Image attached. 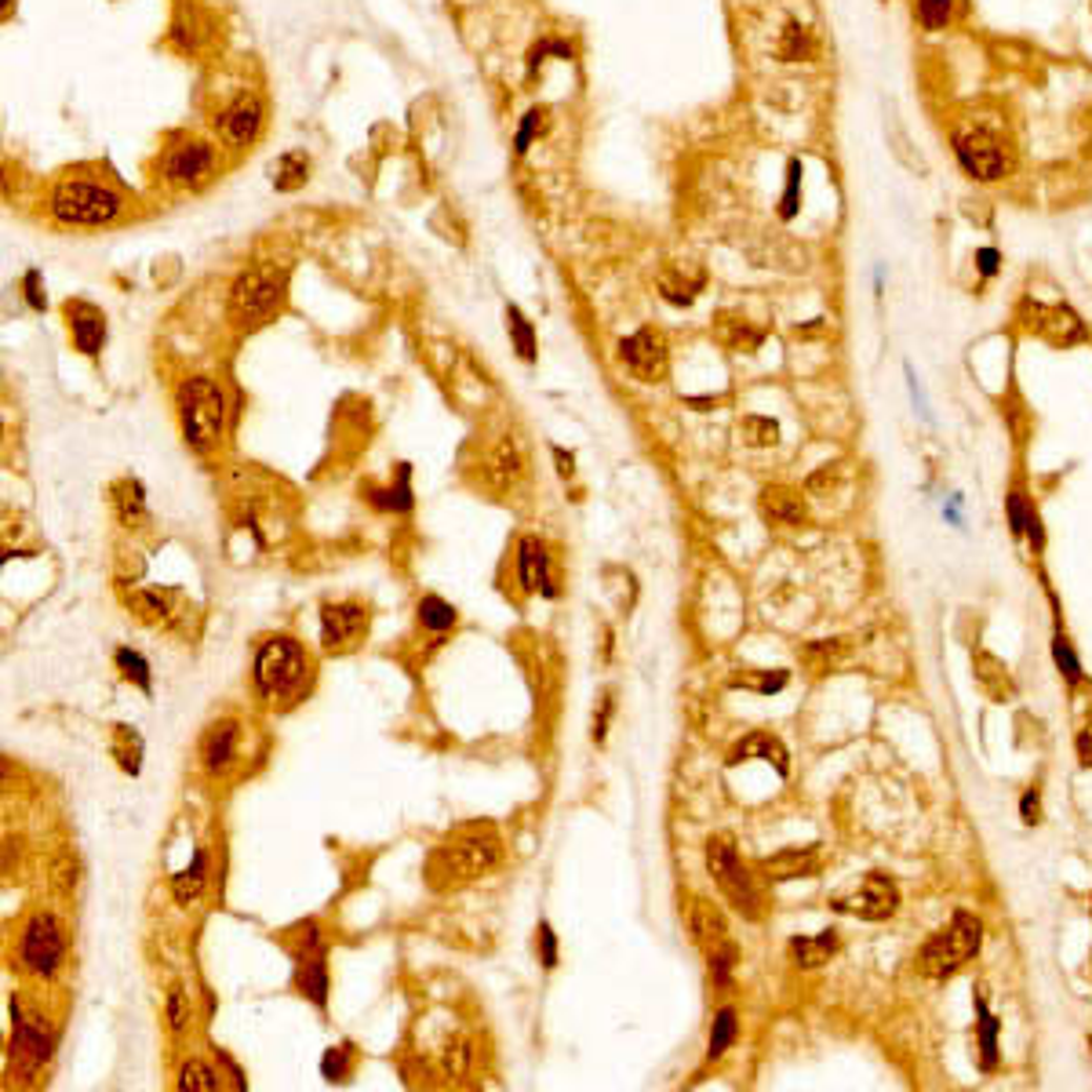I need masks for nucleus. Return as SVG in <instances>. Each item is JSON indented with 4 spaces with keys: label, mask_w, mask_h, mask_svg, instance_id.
Here are the masks:
<instances>
[{
    "label": "nucleus",
    "mask_w": 1092,
    "mask_h": 1092,
    "mask_svg": "<svg viewBox=\"0 0 1092 1092\" xmlns=\"http://www.w3.org/2000/svg\"><path fill=\"white\" fill-rule=\"evenodd\" d=\"M412 466L401 463V474H397V485L394 488H372L369 499L376 510H394V513H408L412 510Z\"/></svg>",
    "instance_id": "obj_28"
},
{
    "label": "nucleus",
    "mask_w": 1092,
    "mask_h": 1092,
    "mask_svg": "<svg viewBox=\"0 0 1092 1092\" xmlns=\"http://www.w3.org/2000/svg\"><path fill=\"white\" fill-rule=\"evenodd\" d=\"M798 190H801V161H791V164H786L783 208H779V215H783V218H794V215H798Z\"/></svg>",
    "instance_id": "obj_43"
},
{
    "label": "nucleus",
    "mask_w": 1092,
    "mask_h": 1092,
    "mask_svg": "<svg viewBox=\"0 0 1092 1092\" xmlns=\"http://www.w3.org/2000/svg\"><path fill=\"white\" fill-rule=\"evenodd\" d=\"M419 623H423L426 630H434V634H444L448 627H456V608H452L444 597L426 594L423 601H419Z\"/></svg>",
    "instance_id": "obj_32"
},
{
    "label": "nucleus",
    "mask_w": 1092,
    "mask_h": 1092,
    "mask_svg": "<svg viewBox=\"0 0 1092 1092\" xmlns=\"http://www.w3.org/2000/svg\"><path fill=\"white\" fill-rule=\"evenodd\" d=\"M62 310H66V321H69V332H74L77 350H81L84 357H96L106 342V314L84 299H69Z\"/></svg>",
    "instance_id": "obj_14"
},
{
    "label": "nucleus",
    "mask_w": 1092,
    "mask_h": 1092,
    "mask_svg": "<svg viewBox=\"0 0 1092 1092\" xmlns=\"http://www.w3.org/2000/svg\"><path fill=\"white\" fill-rule=\"evenodd\" d=\"M1074 747H1078L1082 764H1092V721L1078 732V743H1074Z\"/></svg>",
    "instance_id": "obj_53"
},
{
    "label": "nucleus",
    "mask_w": 1092,
    "mask_h": 1092,
    "mask_svg": "<svg viewBox=\"0 0 1092 1092\" xmlns=\"http://www.w3.org/2000/svg\"><path fill=\"white\" fill-rule=\"evenodd\" d=\"M761 870L769 874L772 881H791V878H816L819 874V856L816 848H786V853H776L761 863Z\"/></svg>",
    "instance_id": "obj_20"
},
{
    "label": "nucleus",
    "mask_w": 1092,
    "mask_h": 1092,
    "mask_svg": "<svg viewBox=\"0 0 1092 1092\" xmlns=\"http://www.w3.org/2000/svg\"><path fill=\"white\" fill-rule=\"evenodd\" d=\"M779 55H783L786 62L808 59V55H813V37H808V29L798 26V22H791V26L783 29V44H779Z\"/></svg>",
    "instance_id": "obj_39"
},
{
    "label": "nucleus",
    "mask_w": 1092,
    "mask_h": 1092,
    "mask_svg": "<svg viewBox=\"0 0 1092 1092\" xmlns=\"http://www.w3.org/2000/svg\"><path fill=\"white\" fill-rule=\"evenodd\" d=\"M739 437L754 448H769V444L779 441V423L776 419H764V416H747L739 423Z\"/></svg>",
    "instance_id": "obj_35"
},
{
    "label": "nucleus",
    "mask_w": 1092,
    "mask_h": 1092,
    "mask_svg": "<svg viewBox=\"0 0 1092 1092\" xmlns=\"http://www.w3.org/2000/svg\"><path fill=\"white\" fill-rule=\"evenodd\" d=\"M307 681V652L295 637H270L255 652V689L262 699H288Z\"/></svg>",
    "instance_id": "obj_5"
},
{
    "label": "nucleus",
    "mask_w": 1092,
    "mask_h": 1092,
    "mask_svg": "<svg viewBox=\"0 0 1092 1092\" xmlns=\"http://www.w3.org/2000/svg\"><path fill=\"white\" fill-rule=\"evenodd\" d=\"M620 361L630 369V376L642 382H663L667 379V339L655 328H642L630 339L620 342Z\"/></svg>",
    "instance_id": "obj_12"
},
{
    "label": "nucleus",
    "mask_w": 1092,
    "mask_h": 1092,
    "mask_svg": "<svg viewBox=\"0 0 1092 1092\" xmlns=\"http://www.w3.org/2000/svg\"><path fill=\"white\" fill-rule=\"evenodd\" d=\"M707 870L710 878L717 881L724 900L736 907V915L751 918V922L761 915V892L758 885H754V874L739 863L736 841H732L729 834H717V838L707 841Z\"/></svg>",
    "instance_id": "obj_6"
},
{
    "label": "nucleus",
    "mask_w": 1092,
    "mask_h": 1092,
    "mask_svg": "<svg viewBox=\"0 0 1092 1092\" xmlns=\"http://www.w3.org/2000/svg\"><path fill=\"white\" fill-rule=\"evenodd\" d=\"M346 1074H350V1045H332L321 1056V1078L346 1082Z\"/></svg>",
    "instance_id": "obj_42"
},
{
    "label": "nucleus",
    "mask_w": 1092,
    "mask_h": 1092,
    "mask_svg": "<svg viewBox=\"0 0 1092 1092\" xmlns=\"http://www.w3.org/2000/svg\"><path fill=\"white\" fill-rule=\"evenodd\" d=\"M506 328H510V339H513V350H518V357L532 364L536 361V328H532V321H528V317L521 314L518 307H506Z\"/></svg>",
    "instance_id": "obj_31"
},
{
    "label": "nucleus",
    "mask_w": 1092,
    "mask_h": 1092,
    "mask_svg": "<svg viewBox=\"0 0 1092 1092\" xmlns=\"http://www.w3.org/2000/svg\"><path fill=\"white\" fill-rule=\"evenodd\" d=\"M1052 655H1056V667H1059V674H1064V681L1074 689V685L1082 681V663H1078V655H1074L1071 645H1067V637L1059 627L1052 630Z\"/></svg>",
    "instance_id": "obj_36"
},
{
    "label": "nucleus",
    "mask_w": 1092,
    "mask_h": 1092,
    "mask_svg": "<svg viewBox=\"0 0 1092 1092\" xmlns=\"http://www.w3.org/2000/svg\"><path fill=\"white\" fill-rule=\"evenodd\" d=\"M218 128H223V139L230 146H248L255 135H259L262 128V103L259 96H237L230 106H226L223 121H218Z\"/></svg>",
    "instance_id": "obj_15"
},
{
    "label": "nucleus",
    "mask_w": 1092,
    "mask_h": 1092,
    "mask_svg": "<svg viewBox=\"0 0 1092 1092\" xmlns=\"http://www.w3.org/2000/svg\"><path fill=\"white\" fill-rule=\"evenodd\" d=\"M976 1042H980V1067L983 1071H994L998 1067V1016L987 1009L983 994H976Z\"/></svg>",
    "instance_id": "obj_27"
},
{
    "label": "nucleus",
    "mask_w": 1092,
    "mask_h": 1092,
    "mask_svg": "<svg viewBox=\"0 0 1092 1092\" xmlns=\"http://www.w3.org/2000/svg\"><path fill=\"white\" fill-rule=\"evenodd\" d=\"M369 627V612L361 605H324L321 608V642L324 649H346Z\"/></svg>",
    "instance_id": "obj_13"
},
{
    "label": "nucleus",
    "mask_w": 1092,
    "mask_h": 1092,
    "mask_svg": "<svg viewBox=\"0 0 1092 1092\" xmlns=\"http://www.w3.org/2000/svg\"><path fill=\"white\" fill-rule=\"evenodd\" d=\"M736 958H739V950H736V943H732V940H721V943H717V947H710V950H707L710 976H714V983H721V987H724V983H729L732 969H736Z\"/></svg>",
    "instance_id": "obj_38"
},
{
    "label": "nucleus",
    "mask_w": 1092,
    "mask_h": 1092,
    "mask_svg": "<svg viewBox=\"0 0 1092 1092\" xmlns=\"http://www.w3.org/2000/svg\"><path fill=\"white\" fill-rule=\"evenodd\" d=\"M178 423H183V437L193 452H208L218 444L226 423V401L223 390L215 386L208 376H193L178 386Z\"/></svg>",
    "instance_id": "obj_2"
},
{
    "label": "nucleus",
    "mask_w": 1092,
    "mask_h": 1092,
    "mask_svg": "<svg viewBox=\"0 0 1092 1092\" xmlns=\"http://www.w3.org/2000/svg\"><path fill=\"white\" fill-rule=\"evenodd\" d=\"M285 280L288 273L273 262H255L233 280L230 288V317L237 328H259L267 324L280 310L285 299Z\"/></svg>",
    "instance_id": "obj_3"
},
{
    "label": "nucleus",
    "mask_w": 1092,
    "mask_h": 1092,
    "mask_svg": "<svg viewBox=\"0 0 1092 1092\" xmlns=\"http://www.w3.org/2000/svg\"><path fill=\"white\" fill-rule=\"evenodd\" d=\"M736 685H743V689L761 692V696H772V692H779V689H783V685H786V670H776V674H764V677H758V681H754V677H739Z\"/></svg>",
    "instance_id": "obj_45"
},
{
    "label": "nucleus",
    "mask_w": 1092,
    "mask_h": 1092,
    "mask_svg": "<svg viewBox=\"0 0 1092 1092\" xmlns=\"http://www.w3.org/2000/svg\"><path fill=\"white\" fill-rule=\"evenodd\" d=\"M608 714H612V699L605 696V704H601V714H597V721H594V739H597V743H605V724H608Z\"/></svg>",
    "instance_id": "obj_56"
},
{
    "label": "nucleus",
    "mask_w": 1092,
    "mask_h": 1092,
    "mask_svg": "<svg viewBox=\"0 0 1092 1092\" xmlns=\"http://www.w3.org/2000/svg\"><path fill=\"white\" fill-rule=\"evenodd\" d=\"M518 580H521V590H528V594L540 590L543 597H553L550 575H546V550L536 536H525V540L518 543Z\"/></svg>",
    "instance_id": "obj_17"
},
{
    "label": "nucleus",
    "mask_w": 1092,
    "mask_h": 1092,
    "mask_svg": "<svg viewBox=\"0 0 1092 1092\" xmlns=\"http://www.w3.org/2000/svg\"><path fill=\"white\" fill-rule=\"evenodd\" d=\"M540 962H543V969H553V965H558V936H553V928L550 925H540Z\"/></svg>",
    "instance_id": "obj_48"
},
{
    "label": "nucleus",
    "mask_w": 1092,
    "mask_h": 1092,
    "mask_svg": "<svg viewBox=\"0 0 1092 1092\" xmlns=\"http://www.w3.org/2000/svg\"><path fill=\"white\" fill-rule=\"evenodd\" d=\"M1020 816H1024L1027 826L1042 823V794H1037V786H1031V791L1024 794V801H1020Z\"/></svg>",
    "instance_id": "obj_50"
},
{
    "label": "nucleus",
    "mask_w": 1092,
    "mask_h": 1092,
    "mask_svg": "<svg viewBox=\"0 0 1092 1092\" xmlns=\"http://www.w3.org/2000/svg\"><path fill=\"white\" fill-rule=\"evenodd\" d=\"M918 19L925 29H947L954 19V0H918Z\"/></svg>",
    "instance_id": "obj_40"
},
{
    "label": "nucleus",
    "mask_w": 1092,
    "mask_h": 1092,
    "mask_svg": "<svg viewBox=\"0 0 1092 1092\" xmlns=\"http://www.w3.org/2000/svg\"><path fill=\"white\" fill-rule=\"evenodd\" d=\"M215 1056H218V1064H223V1067H226V1071H230L233 1086H237V1089H248V1082H245V1074H240V1067H237V1064H233V1059H230V1056H226V1052H223V1049H215Z\"/></svg>",
    "instance_id": "obj_54"
},
{
    "label": "nucleus",
    "mask_w": 1092,
    "mask_h": 1092,
    "mask_svg": "<svg viewBox=\"0 0 1092 1092\" xmlns=\"http://www.w3.org/2000/svg\"><path fill=\"white\" fill-rule=\"evenodd\" d=\"M299 990H302V998H310V1002L317 1005V1009H324V1005H328L324 950H317V954H310V958H302V962H299Z\"/></svg>",
    "instance_id": "obj_26"
},
{
    "label": "nucleus",
    "mask_w": 1092,
    "mask_h": 1092,
    "mask_svg": "<svg viewBox=\"0 0 1092 1092\" xmlns=\"http://www.w3.org/2000/svg\"><path fill=\"white\" fill-rule=\"evenodd\" d=\"M1005 518H1009V532H1012V536H1024V532H1027V521L1034 518V510L1027 506L1024 491L1012 488L1009 496H1005Z\"/></svg>",
    "instance_id": "obj_41"
},
{
    "label": "nucleus",
    "mask_w": 1092,
    "mask_h": 1092,
    "mask_svg": "<svg viewBox=\"0 0 1092 1092\" xmlns=\"http://www.w3.org/2000/svg\"><path fill=\"white\" fill-rule=\"evenodd\" d=\"M205 878H208V856L197 848V853H193V860H190V867L178 870L175 878H171V892H175V900L178 903H190L193 896L205 888Z\"/></svg>",
    "instance_id": "obj_30"
},
{
    "label": "nucleus",
    "mask_w": 1092,
    "mask_h": 1092,
    "mask_svg": "<svg viewBox=\"0 0 1092 1092\" xmlns=\"http://www.w3.org/2000/svg\"><path fill=\"white\" fill-rule=\"evenodd\" d=\"M117 667L124 670V677H128V681H135L139 689L150 696V692H153V677H150V663H146L143 655L131 652V649H117Z\"/></svg>",
    "instance_id": "obj_37"
},
{
    "label": "nucleus",
    "mask_w": 1092,
    "mask_h": 1092,
    "mask_svg": "<svg viewBox=\"0 0 1092 1092\" xmlns=\"http://www.w3.org/2000/svg\"><path fill=\"white\" fill-rule=\"evenodd\" d=\"M186 1020H190V1012H186V994L183 990H171L168 994V1024L175 1034L186 1031Z\"/></svg>",
    "instance_id": "obj_46"
},
{
    "label": "nucleus",
    "mask_w": 1092,
    "mask_h": 1092,
    "mask_svg": "<svg viewBox=\"0 0 1092 1092\" xmlns=\"http://www.w3.org/2000/svg\"><path fill=\"white\" fill-rule=\"evenodd\" d=\"M761 513L772 525H801V521H805V503H801L798 491L776 485L761 491Z\"/></svg>",
    "instance_id": "obj_23"
},
{
    "label": "nucleus",
    "mask_w": 1092,
    "mask_h": 1092,
    "mask_svg": "<svg viewBox=\"0 0 1092 1092\" xmlns=\"http://www.w3.org/2000/svg\"><path fill=\"white\" fill-rule=\"evenodd\" d=\"M972 677H976L983 696H990L994 704H1009V699L1016 696V685H1012V677H1009V667H1005L998 655H990V652L972 655Z\"/></svg>",
    "instance_id": "obj_18"
},
{
    "label": "nucleus",
    "mask_w": 1092,
    "mask_h": 1092,
    "mask_svg": "<svg viewBox=\"0 0 1092 1092\" xmlns=\"http://www.w3.org/2000/svg\"><path fill=\"white\" fill-rule=\"evenodd\" d=\"M998 262H1002V255H998L994 248H980V252H976V267H980L983 277H994Z\"/></svg>",
    "instance_id": "obj_52"
},
{
    "label": "nucleus",
    "mask_w": 1092,
    "mask_h": 1092,
    "mask_svg": "<svg viewBox=\"0 0 1092 1092\" xmlns=\"http://www.w3.org/2000/svg\"><path fill=\"white\" fill-rule=\"evenodd\" d=\"M954 153H958V164H962L972 178H980V183H998V178H1005V171H1009V158H1005L1002 143H998L990 131H980V128L962 131V135L954 139Z\"/></svg>",
    "instance_id": "obj_10"
},
{
    "label": "nucleus",
    "mask_w": 1092,
    "mask_h": 1092,
    "mask_svg": "<svg viewBox=\"0 0 1092 1092\" xmlns=\"http://www.w3.org/2000/svg\"><path fill=\"white\" fill-rule=\"evenodd\" d=\"M543 128H546V106L528 109L525 121H521V128H518V153H525L528 146H532V139L540 135Z\"/></svg>",
    "instance_id": "obj_44"
},
{
    "label": "nucleus",
    "mask_w": 1092,
    "mask_h": 1092,
    "mask_svg": "<svg viewBox=\"0 0 1092 1092\" xmlns=\"http://www.w3.org/2000/svg\"><path fill=\"white\" fill-rule=\"evenodd\" d=\"M22 288H26V302H29V307H34V310H37V314H41V310H44V307H48V295H44V285H41V273H37V270H29V273H26V277H22Z\"/></svg>",
    "instance_id": "obj_47"
},
{
    "label": "nucleus",
    "mask_w": 1092,
    "mask_h": 1092,
    "mask_svg": "<svg viewBox=\"0 0 1092 1092\" xmlns=\"http://www.w3.org/2000/svg\"><path fill=\"white\" fill-rule=\"evenodd\" d=\"M553 459H558V474H561V478H572V474H575V459H572V452H568V456H565V448H553Z\"/></svg>",
    "instance_id": "obj_55"
},
{
    "label": "nucleus",
    "mask_w": 1092,
    "mask_h": 1092,
    "mask_svg": "<svg viewBox=\"0 0 1092 1092\" xmlns=\"http://www.w3.org/2000/svg\"><path fill=\"white\" fill-rule=\"evenodd\" d=\"M201 754H205V764L212 772H223L226 764L233 761L237 754V724L233 721H218L205 732V743H201Z\"/></svg>",
    "instance_id": "obj_24"
},
{
    "label": "nucleus",
    "mask_w": 1092,
    "mask_h": 1092,
    "mask_svg": "<svg viewBox=\"0 0 1092 1092\" xmlns=\"http://www.w3.org/2000/svg\"><path fill=\"white\" fill-rule=\"evenodd\" d=\"M113 506H117V518H121V525H139V521H146V488H143V481H135V478L117 481V485H113Z\"/></svg>",
    "instance_id": "obj_25"
},
{
    "label": "nucleus",
    "mask_w": 1092,
    "mask_h": 1092,
    "mask_svg": "<svg viewBox=\"0 0 1092 1092\" xmlns=\"http://www.w3.org/2000/svg\"><path fill=\"white\" fill-rule=\"evenodd\" d=\"M496 860H499V838L491 834V826H481V823L463 826L456 838L444 841L430 856V863H426V881H430L434 888H459L496 867Z\"/></svg>",
    "instance_id": "obj_1"
},
{
    "label": "nucleus",
    "mask_w": 1092,
    "mask_h": 1092,
    "mask_svg": "<svg viewBox=\"0 0 1092 1092\" xmlns=\"http://www.w3.org/2000/svg\"><path fill=\"white\" fill-rule=\"evenodd\" d=\"M178 1089L183 1092H215L218 1074L205 1064V1059H190V1064H183V1071H178Z\"/></svg>",
    "instance_id": "obj_33"
},
{
    "label": "nucleus",
    "mask_w": 1092,
    "mask_h": 1092,
    "mask_svg": "<svg viewBox=\"0 0 1092 1092\" xmlns=\"http://www.w3.org/2000/svg\"><path fill=\"white\" fill-rule=\"evenodd\" d=\"M736 1031H739L736 1012H732V1009H721V1012H717V1016H714V1027H710V1049H707V1056H710V1059L724 1056V1049H729V1045L736 1042Z\"/></svg>",
    "instance_id": "obj_34"
},
{
    "label": "nucleus",
    "mask_w": 1092,
    "mask_h": 1092,
    "mask_svg": "<svg viewBox=\"0 0 1092 1092\" xmlns=\"http://www.w3.org/2000/svg\"><path fill=\"white\" fill-rule=\"evenodd\" d=\"M124 208L121 193L84 178H66L51 193V215L66 226H103Z\"/></svg>",
    "instance_id": "obj_7"
},
{
    "label": "nucleus",
    "mask_w": 1092,
    "mask_h": 1092,
    "mask_svg": "<svg viewBox=\"0 0 1092 1092\" xmlns=\"http://www.w3.org/2000/svg\"><path fill=\"white\" fill-rule=\"evenodd\" d=\"M466 1059H470V1045H456V1049H448V1056H444V1067H448V1074H463Z\"/></svg>",
    "instance_id": "obj_51"
},
{
    "label": "nucleus",
    "mask_w": 1092,
    "mask_h": 1092,
    "mask_svg": "<svg viewBox=\"0 0 1092 1092\" xmlns=\"http://www.w3.org/2000/svg\"><path fill=\"white\" fill-rule=\"evenodd\" d=\"M12 1064L22 1074H37L51 1056V1031L41 1016H22L19 1002H12Z\"/></svg>",
    "instance_id": "obj_11"
},
{
    "label": "nucleus",
    "mask_w": 1092,
    "mask_h": 1092,
    "mask_svg": "<svg viewBox=\"0 0 1092 1092\" xmlns=\"http://www.w3.org/2000/svg\"><path fill=\"white\" fill-rule=\"evenodd\" d=\"M212 171V146L208 143H183L164 161V178L171 186H197Z\"/></svg>",
    "instance_id": "obj_16"
},
{
    "label": "nucleus",
    "mask_w": 1092,
    "mask_h": 1092,
    "mask_svg": "<svg viewBox=\"0 0 1092 1092\" xmlns=\"http://www.w3.org/2000/svg\"><path fill=\"white\" fill-rule=\"evenodd\" d=\"M751 758H761V761L776 764L779 776H786V772H791V761H786L783 743H779L776 736H769V732H751V736H747L743 743H736V751H732L729 764L751 761Z\"/></svg>",
    "instance_id": "obj_22"
},
{
    "label": "nucleus",
    "mask_w": 1092,
    "mask_h": 1092,
    "mask_svg": "<svg viewBox=\"0 0 1092 1092\" xmlns=\"http://www.w3.org/2000/svg\"><path fill=\"white\" fill-rule=\"evenodd\" d=\"M831 907L838 910V915L863 918V922H885V918H892L896 907H900V888H896V881L885 878V874H867L856 892L831 900Z\"/></svg>",
    "instance_id": "obj_9"
},
{
    "label": "nucleus",
    "mask_w": 1092,
    "mask_h": 1092,
    "mask_svg": "<svg viewBox=\"0 0 1092 1092\" xmlns=\"http://www.w3.org/2000/svg\"><path fill=\"white\" fill-rule=\"evenodd\" d=\"M62 928L51 915H34L22 928V940H19V965L34 976H51L62 962Z\"/></svg>",
    "instance_id": "obj_8"
},
{
    "label": "nucleus",
    "mask_w": 1092,
    "mask_h": 1092,
    "mask_svg": "<svg viewBox=\"0 0 1092 1092\" xmlns=\"http://www.w3.org/2000/svg\"><path fill=\"white\" fill-rule=\"evenodd\" d=\"M270 175H273V186H277L280 193H292L299 190L302 183H307L310 175V161L302 158V153H285V158H277L270 164Z\"/></svg>",
    "instance_id": "obj_29"
},
{
    "label": "nucleus",
    "mask_w": 1092,
    "mask_h": 1092,
    "mask_svg": "<svg viewBox=\"0 0 1092 1092\" xmlns=\"http://www.w3.org/2000/svg\"><path fill=\"white\" fill-rule=\"evenodd\" d=\"M7 4H12V0H4V7H7Z\"/></svg>",
    "instance_id": "obj_57"
},
{
    "label": "nucleus",
    "mask_w": 1092,
    "mask_h": 1092,
    "mask_svg": "<svg viewBox=\"0 0 1092 1092\" xmlns=\"http://www.w3.org/2000/svg\"><path fill=\"white\" fill-rule=\"evenodd\" d=\"M980 943H983V925L972 915L958 910V915L950 918V925H943L922 947L918 969H922V976L928 980H947L980 954Z\"/></svg>",
    "instance_id": "obj_4"
},
{
    "label": "nucleus",
    "mask_w": 1092,
    "mask_h": 1092,
    "mask_svg": "<svg viewBox=\"0 0 1092 1092\" xmlns=\"http://www.w3.org/2000/svg\"><path fill=\"white\" fill-rule=\"evenodd\" d=\"M791 954L798 969H819L826 965L834 954H838V932L834 928H823L816 936H794L791 940Z\"/></svg>",
    "instance_id": "obj_21"
},
{
    "label": "nucleus",
    "mask_w": 1092,
    "mask_h": 1092,
    "mask_svg": "<svg viewBox=\"0 0 1092 1092\" xmlns=\"http://www.w3.org/2000/svg\"><path fill=\"white\" fill-rule=\"evenodd\" d=\"M131 605H135L146 620H164V615H168V605H164L161 594H135L131 597Z\"/></svg>",
    "instance_id": "obj_49"
},
{
    "label": "nucleus",
    "mask_w": 1092,
    "mask_h": 1092,
    "mask_svg": "<svg viewBox=\"0 0 1092 1092\" xmlns=\"http://www.w3.org/2000/svg\"><path fill=\"white\" fill-rule=\"evenodd\" d=\"M689 932L692 940L699 943L704 950L717 947L721 940H729V922H724L721 907L710 900H692L689 903Z\"/></svg>",
    "instance_id": "obj_19"
}]
</instances>
